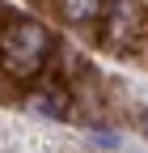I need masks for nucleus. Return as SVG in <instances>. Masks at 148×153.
Listing matches in <instances>:
<instances>
[{"label": "nucleus", "mask_w": 148, "mask_h": 153, "mask_svg": "<svg viewBox=\"0 0 148 153\" xmlns=\"http://www.w3.org/2000/svg\"><path fill=\"white\" fill-rule=\"evenodd\" d=\"M47 51H51V34H47V26L30 22V17H17V22H9L0 30V60H4V68L13 76H21V81L42 68Z\"/></svg>", "instance_id": "f257e3e1"}, {"label": "nucleus", "mask_w": 148, "mask_h": 153, "mask_svg": "<svg viewBox=\"0 0 148 153\" xmlns=\"http://www.w3.org/2000/svg\"><path fill=\"white\" fill-rule=\"evenodd\" d=\"M102 26H106L110 47H127L148 30V9H144V0H110L102 13Z\"/></svg>", "instance_id": "f03ea898"}, {"label": "nucleus", "mask_w": 148, "mask_h": 153, "mask_svg": "<svg viewBox=\"0 0 148 153\" xmlns=\"http://www.w3.org/2000/svg\"><path fill=\"white\" fill-rule=\"evenodd\" d=\"M26 111L51 115V119H64V115L72 111V98H68L64 85H42V89H30V94H26Z\"/></svg>", "instance_id": "7ed1b4c3"}, {"label": "nucleus", "mask_w": 148, "mask_h": 153, "mask_svg": "<svg viewBox=\"0 0 148 153\" xmlns=\"http://www.w3.org/2000/svg\"><path fill=\"white\" fill-rule=\"evenodd\" d=\"M106 13V0H59V17L68 26H93L102 22Z\"/></svg>", "instance_id": "20e7f679"}]
</instances>
